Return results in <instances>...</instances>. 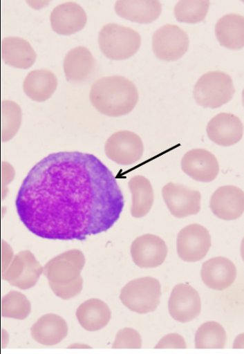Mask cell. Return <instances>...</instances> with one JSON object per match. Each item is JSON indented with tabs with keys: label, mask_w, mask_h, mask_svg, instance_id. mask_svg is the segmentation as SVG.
<instances>
[{
	"label": "cell",
	"mask_w": 244,
	"mask_h": 354,
	"mask_svg": "<svg viewBox=\"0 0 244 354\" xmlns=\"http://www.w3.org/2000/svg\"><path fill=\"white\" fill-rule=\"evenodd\" d=\"M195 342L196 348L220 349L225 346L227 334L222 325L215 322H208L198 329Z\"/></svg>",
	"instance_id": "obj_27"
},
{
	"label": "cell",
	"mask_w": 244,
	"mask_h": 354,
	"mask_svg": "<svg viewBox=\"0 0 244 354\" xmlns=\"http://www.w3.org/2000/svg\"><path fill=\"white\" fill-rule=\"evenodd\" d=\"M160 297L159 281L151 277H145L127 283L121 291L120 299L130 310L146 314L157 308Z\"/></svg>",
	"instance_id": "obj_6"
},
{
	"label": "cell",
	"mask_w": 244,
	"mask_h": 354,
	"mask_svg": "<svg viewBox=\"0 0 244 354\" xmlns=\"http://www.w3.org/2000/svg\"><path fill=\"white\" fill-rule=\"evenodd\" d=\"M187 33L176 25L167 24L155 31L152 37V50L162 61L173 62L182 58L188 51Z\"/></svg>",
	"instance_id": "obj_7"
},
{
	"label": "cell",
	"mask_w": 244,
	"mask_h": 354,
	"mask_svg": "<svg viewBox=\"0 0 244 354\" xmlns=\"http://www.w3.org/2000/svg\"><path fill=\"white\" fill-rule=\"evenodd\" d=\"M209 6L208 0H181L174 8L175 17L180 23L198 24L206 18Z\"/></svg>",
	"instance_id": "obj_28"
},
{
	"label": "cell",
	"mask_w": 244,
	"mask_h": 354,
	"mask_svg": "<svg viewBox=\"0 0 244 354\" xmlns=\"http://www.w3.org/2000/svg\"><path fill=\"white\" fill-rule=\"evenodd\" d=\"M144 152L140 137L129 131L113 133L105 145L107 157L121 165H130L139 161Z\"/></svg>",
	"instance_id": "obj_9"
},
{
	"label": "cell",
	"mask_w": 244,
	"mask_h": 354,
	"mask_svg": "<svg viewBox=\"0 0 244 354\" xmlns=\"http://www.w3.org/2000/svg\"><path fill=\"white\" fill-rule=\"evenodd\" d=\"M233 348L244 349V333L238 335L233 343Z\"/></svg>",
	"instance_id": "obj_33"
},
{
	"label": "cell",
	"mask_w": 244,
	"mask_h": 354,
	"mask_svg": "<svg viewBox=\"0 0 244 354\" xmlns=\"http://www.w3.org/2000/svg\"><path fill=\"white\" fill-rule=\"evenodd\" d=\"M98 42L102 53L107 58L120 61L135 55L141 46V37L130 28L112 23L102 28Z\"/></svg>",
	"instance_id": "obj_4"
},
{
	"label": "cell",
	"mask_w": 244,
	"mask_h": 354,
	"mask_svg": "<svg viewBox=\"0 0 244 354\" xmlns=\"http://www.w3.org/2000/svg\"><path fill=\"white\" fill-rule=\"evenodd\" d=\"M171 317L181 323H187L199 316L202 304L199 293L188 284L176 286L169 301Z\"/></svg>",
	"instance_id": "obj_14"
},
{
	"label": "cell",
	"mask_w": 244,
	"mask_h": 354,
	"mask_svg": "<svg viewBox=\"0 0 244 354\" xmlns=\"http://www.w3.org/2000/svg\"><path fill=\"white\" fill-rule=\"evenodd\" d=\"M131 254L138 267L155 268L166 260L168 246L160 237L147 234L138 237L132 243Z\"/></svg>",
	"instance_id": "obj_12"
},
{
	"label": "cell",
	"mask_w": 244,
	"mask_h": 354,
	"mask_svg": "<svg viewBox=\"0 0 244 354\" xmlns=\"http://www.w3.org/2000/svg\"><path fill=\"white\" fill-rule=\"evenodd\" d=\"M78 322L88 331H97L104 328L111 319L109 306L97 299L88 300L81 304L76 311Z\"/></svg>",
	"instance_id": "obj_25"
},
{
	"label": "cell",
	"mask_w": 244,
	"mask_h": 354,
	"mask_svg": "<svg viewBox=\"0 0 244 354\" xmlns=\"http://www.w3.org/2000/svg\"><path fill=\"white\" fill-rule=\"evenodd\" d=\"M96 61L85 46L70 50L64 57L63 67L67 81L74 84L87 82L93 75Z\"/></svg>",
	"instance_id": "obj_18"
},
{
	"label": "cell",
	"mask_w": 244,
	"mask_h": 354,
	"mask_svg": "<svg viewBox=\"0 0 244 354\" xmlns=\"http://www.w3.org/2000/svg\"><path fill=\"white\" fill-rule=\"evenodd\" d=\"M209 207L221 220L238 219L244 213V192L232 185L220 187L212 196Z\"/></svg>",
	"instance_id": "obj_15"
},
{
	"label": "cell",
	"mask_w": 244,
	"mask_h": 354,
	"mask_svg": "<svg viewBox=\"0 0 244 354\" xmlns=\"http://www.w3.org/2000/svg\"><path fill=\"white\" fill-rule=\"evenodd\" d=\"M22 122V111L14 102L6 100L1 104V140H11L18 133Z\"/></svg>",
	"instance_id": "obj_29"
},
{
	"label": "cell",
	"mask_w": 244,
	"mask_h": 354,
	"mask_svg": "<svg viewBox=\"0 0 244 354\" xmlns=\"http://www.w3.org/2000/svg\"><path fill=\"white\" fill-rule=\"evenodd\" d=\"M183 171L196 182L209 183L214 181L220 170L216 157L204 149L189 151L181 162Z\"/></svg>",
	"instance_id": "obj_13"
},
{
	"label": "cell",
	"mask_w": 244,
	"mask_h": 354,
	"mask_svg": "<svg viewBox=\"0 0 244 354\" xmlns=\"http://www.w3.org/2000/svg\"><path fill=\"white\" fill-rule=\"evenodd\" d=\"M142 337L135 329L125 328L120 330L113 344V348H141Z\"/></svg>",
	"instance_id": "obj_31"
},
{
	"label": "cell",
	"mask_w": 244,
	"mask_h": 354,
	"mask_svg": "<svg viewBox=\"0 0 244 354\" xmlns=\"http://www.w3.org/2000/svg\"><path fill=\"white\" fill-rule=\"evenodd\" d=\"M124 206L113 172L79 151L48 155L26 176L16 199L21 222L39 237L84 241L107 232Z\"/></svg>",
	"instance_id": "obj_1"
},
{
	"label": "cell",
	"mask_w": 244,
	"mask_h": 354,
	"mask_svg": "<svg viewBox=\"0 0 244 354\" xmlns=\"http://www.w3.org/2000/svg\"><path fill=\"white\" fill-rule=\"evenodd\" d=\"M66 322L55 314H47L39 318L31 328V335L38 343L53 346L62 342L68 334Z\"/></svg>",
	"instance_id": "obj_23"
},
{
	"label": "cell",
	"mask_w": 244,
	"mask_h": 354,
	"mask_svg": "<svg viewBox=\"0 0 244 354\" xmlns=\"http://www.w3.org/2000/svg\"><path fill=\"white\" fill-rule=\"evenodd\" d=\"M53 30L59 35L68 36L82 30L88 22L84 9L74 2L57 6L50 14Z\"/></svg>",
	"instance_id": "obj_16"
},
{
	"label": "cell",
	"mask_w": 244,
	"mask_h": 354,
	"mask_svg": "<svg viewBox=\"0 0 244 354\" xmlns=\"http://www.w3.org/2000/svg\"><path fill=\"white\" fill-rule=\"evenodd\" d=\"M44 268L30 250H24L15 255L10 266L3 273V279L12 286L26 290L38 282Z\"/></svg>",
	"instance_id": "obj_8"
},
{
	"label": "cell",
	"mask_w": 244,
	"mask_h": 354,
	"mask_svg": "<svg viewBox=\"0 0 244 354\" xmlns=\"http://www.w3.org/2000/svg\"><path fill=\"white\" fill-rule=\"evenodd\" d=\"M242 104H243V106L244 107V88H243V91L242 92Z\"/></svg>",
	"instance_id": "obj_35"
},
{
	"label": "cell",
	"mask_w": 244,
	"mask_h": 354,
	"mask_svg": "<svg viewBox=\"0 0 244 354\" xmlns=\"http://www.w3.org/2000/svg\"><path fill=\"white\" fill-rule=\"evenodd\" d=\"M162 195L169 211L176 218H186L200 211V193L187 186L169 183L162 188Z\"/></svg>",
	"instance_id": "obj_11"
},
{
	"label": "cell",
	"mask_w": 244,
	"mask_h": 354,
	"mask_svg": "<svg viewBox=\"0 0 244 354\" xmlns=\"http://www.w3.org/2000/svg\"><path fill=\"white\" fill-rule=\"evenodd\" d=\"M86 257L79 250H71L50 260L44 268L49 286L55 295L68 300L83 290L84 280L81 271L84 268Z\"/></svg>",
	"instance_id": "obj_3"
},
{
	"label": "cell",
	"mask_w": 244,
	"mask_h": 354,
	"mask_svg": "<svg viewBox=\"0 0 244 354\" xmlns=\"http://www.w3.org/2000/svg\"><path fill=\"white\" fill-rule=\"evenodd\" d=\"M115 11L126 20L149 24L160 16L162 6L158 0H119L115 5Z\"/></svg>",
	"instance_id": "obj_20"
},
{
	"label": "cell",
	"mask_w": 244,
	"mask_h": 354,
	"mask_svg": "<svg viewBox=\"0 0 244 354\" xmlns=\"http://www.w3.org/2000/svg\"><path fill=\"white\" fill-rule=\"evenodd\" d=\"M234 93L231 76L222 71H210L202 75L193 93L199 106L212 109H218L229 102Z\"/></svg>",
	"instance_id": "obj_5"
},
{
	"label": "cell",
	"mask_w": 244,
	"mask_h": 354,
	"mask_svg": "<svg viewBox=\"0 0 244 354\" xmlns=\"http://www.w3.org/2000/svg\"><path fill=\"white\" fill-rule=\"evenodd\" d=\"M139 100L133 82L121 75L102 77L93 85L90 93L92 105L102 114L118 118L129 114Z\"/></svg>",
	"instance_id": "obj_2"
},
{
	"label": "cell",
	"mask_w": 244,
	"mask_h": 354,
	"mask_svg": "<svg viewBox=\"0 0 244 354\" xmlns=\"http://www.w3.org/2000/svg\"><path fill=\"white\" fill-rule=\"evenodd\" d=\"M2 316L16 319H26L31 313V304L21 292L11 291L2 299Z\"/></svg>",
	"instance_id": "obj_30"
},
{
	"label": "cell",
	"mask_w": 244,
	"mask_h": 354,
	"mask_svg": "<svg viewBox=\"0 0 244 354\" xmlns=\"http://www.w3.org/2000/svg\"><path fill=\"white\" fill-rule=\"evenodd\" d=\"M241 255L243 261H244V237L242 239L241 244Z\"/></svg>",
	"instance_id": "obj_34"
},
{
	"label": "cell",
	"mask_w": 244,
	"mask_h": 354,
	"mask_svg": "<svg viewBox=\"0 0 244 354\" xmlns=\"http://www.w3.org/2000/svg\"><path fill=\"white\" fill-rule=\"evenodd\" d=\"M211 245L212 237L209 231L199 224L187 226L178 235V253L185 261H200L205 257Z\"/></svg>",
	"instance_id": "obj_10"
},
{
	"label": "cell",
	"mask_w": 244,
	"mask_h": 354,
	"mask_svg": "<svg viewBox=\"0 0 244 354\" xmlns=\"http://www.w3.org/2000/svg\"><path fill=\"white\" fill-rule=\"evenodd\" d=\"M129 187L132 195V216L136 218L144 217L151 210L154 201L151 183L145 176L136 175L129 180Z\"/></svg>",
	"instance_id": "obj_26"
},
{
	"label": "cell",
	"mask_w": 244,
	"mask_h": 354,
	"mask_svg": "<svg viewBox=\"0 0 244 354\" xmlns=\"http://www.w3.org/2000/svg\"><path fill=\"white\" fill-rule=\"evenodd\" d=\"M241 120L232 113H220L213 118L207 127L209 138L222 147H230L238 143L243 135Z\"/></svg>",
	"instance_id": "obj_17"
},
{
	"label": "cell",
	"mask_w": 244,
	"mask_h": 354,
	"mask_svg": "<svg viewBox=\"0 0 244 354\" xmlns=\"http://www.w3.org/2000/svg\"><path fill=\"white\" fill-rule=\"evenodd\" d=\"M1 55L6 64L21 69L30 68L37 57L30 44L18 37H9L2 40Z\"/></svg>",
	"instance_id": "obj_22"
},
{
	"label": "cell",
	"mask_w": 244,
	"mask_h": 354,
	"mask_svg": "<svg viewBox=\"0 0 244 354\" xmlns=\"http://www.w3.org/2000/svg\"><path fill=\"white\" fill-rule=\"evenodd\" d=\"M58 80L51 71L36 69L28 74L24 82V91L27 97L36 102H44L55 93Z\"/></svg>",
	"instance_id": "obj_21"
},
{
	"label": "cell",
	"mask_w": 244,
	"mask_h": 354,
	"mask_svg": "<svg viewBox=\"0 0 244 354\" xmlns=\"http://www.w3.org/2000/svg\"><path fill=\"white\" fill-rule=\"evenodd\" d=\"M156 348H187V345L184 337L178 334L173 333L162 337Z\"/></svg>",
	"instance_id": "obj_32"
},
{
	"label": "cell",
	"mask_w": 244,
	"mask_h": 354,
	"mask_svg": "<svg viewBox=\"0 0 244 354\" xmlns=\"http://www.w3.org/2000/svg\"><path fill=\"white\" fill-rule=\"evenodd\" d=\"M234 263L223 257H216L203 264L201 277L203 283L214 290H224L229 288L236 279Z\"/></svg>",
	"instance_id": "obj_19"
},
{
	"label": "cell",
	"mask_w": 244,
	"mask_h": 354,
	"mask_svg": "<svg viewBox=\"0 0 244 354\" xmlns=\"http://www.w3.org/2000/svg\"><path fill=\"white\" fill-rule=\"evenodd\" d=\"M220 44L230 50L244 48V17L229 14L221 17L215 26Z\"/></svg>",
	"instance_id": "obj_24"
}]
</instances>
